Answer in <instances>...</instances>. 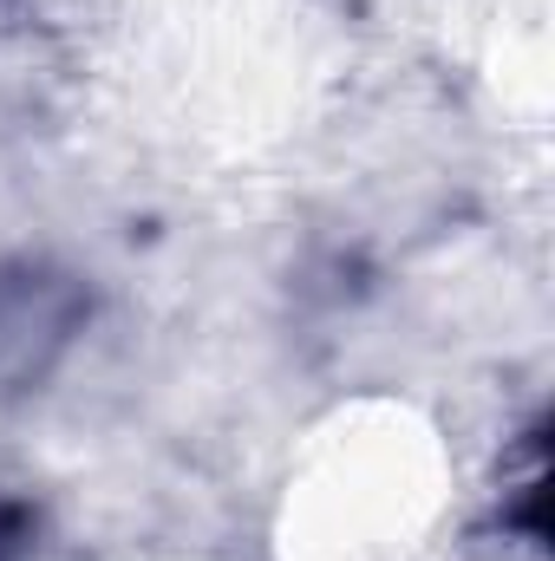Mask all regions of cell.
Here are the masks:
<instances>
[{
	"label": "cell",
	"mask_w": 555,
	"mask_h": 561,
	"mask_svg": "<svg viewBox=\"0 0 555 561\" xmlns=\"http://www.w3.org/2000/svg\"><path fill=\"white\" fill-rule=\"evenodd\" d=\"M33 510L26 503H0V561H26V549H33Z\"/></svg>",
	"instance_id": "7a4b0ae2"
},
{
	"label": "cell",
	"mask_w": 555,
	"mask_h": 561,
	"mask_svg": "<svg viewBox=\"0 0 555 561\" xmlns=\"http://www.w3.org/2000/svg\"><path fill=\"white\" fill-rule=\"evenodd\" d=\"M86 313H92V294L79 275L53 262H7L0 268V392H33L86 333Z\"/></svg>",
	"instance_id": "6da1fadb"
},
{
	"label": "cell",
	"mask_w": 555,
	"mask_h": 561,
	"mask_svg": "<svg viewBox=\"0 0 555 561\" xmlns=\"http://www.w3.org/2000/svg\"><path fill=\"white\" fill-rule=\"evenodd\" d=\"M0 7H7V0H0Z\"/></svg>",
	"instance_id": "3957f363"
}]
</instances>
